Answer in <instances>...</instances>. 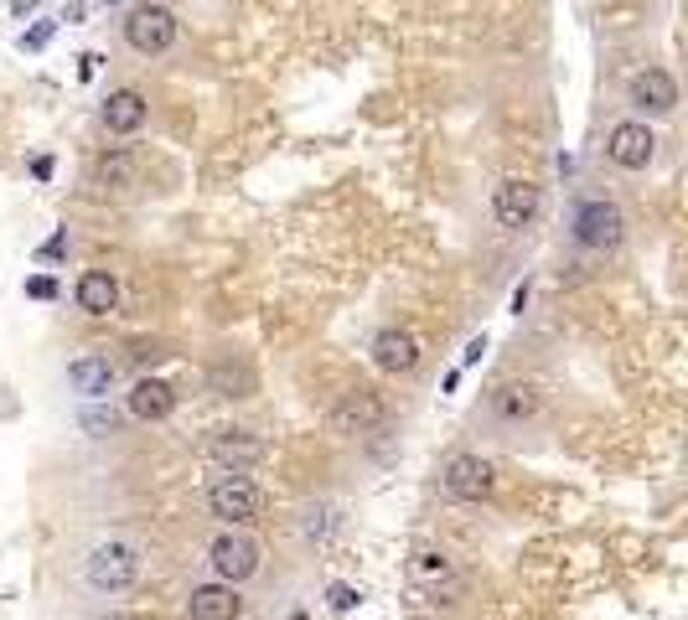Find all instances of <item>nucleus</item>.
Here are the masks:
<instances>
[{
  "instance_id": "nucleus-19",
  "label": "nucleus",
  "mask_w": 688,
  "mask_h": 620,
  "mask_svg": "<svg viewBox=\"0 0 688 620\" xmlns=\"http://www.w3.org/2000/svg\"><path fill=\"white\" fill-rule=\"evenodd\" d=\"M135 155L130 150H104L99 155V161H94V186H99V192H130V186H135Z\"/></svg>"
},
{
  "instance_id": "nucleus-14",
  "label": "nucleus",
  "mask_w": 688,
  "mask_h": 620,
  "mask_svg": "<svg viewBox=\"0 0 688 620\" xmlns=\"http://www.w3.org/2000/svg\"><path fill=\"white\" fill-rule=\"evenodd\" d=\"M145 119H151V104H145L140 88H114L104 99V130L109 135H135V130H145Z\"/></svg>"
},
{
  "instance_id": "nucleus-18",
  "label": "nucleus",
  "mask_w": 688,
  "mask_h": 620,
  "mask_svg": "<svg viewBox=\"0 0 688 620\" xmlns=\"http://www.w3.org/2000/svg\"><path fill=\"white\" fill-rule=\"evenodd\" d=\"M68 383H73V393H83V398H104V393L114 388V362L99 357V352H88V357L68 362Z\"/></svg>"
},
{
  "instance_id": "nucleus-3",
  "label": "nucleus",
  "mask_w": 688,
  "mask_h": 620,
  "mask_svg": "<svg viewBox=\"0 0 688 620\" xmlns=\"http://www.w3.org/2000/svg\"><path fill=\"white\" fill-rule=\"evenodd\" d=\"M207 507H213V517L228 522V527H249L264 512V491L244 471H223L213 486H207Z\"/></svg>"
},
{
  "instance_id": "nucleus-21",
  "label": "nucleus",
  "mask_w": 688,
  "mask_h": 620,
  "mask_svg": "<svg viewBox=\"0 0 688 620\" xmlns=\"http://www.w3.org/2000/svg\"><path fill=\"white\" fill-rule=\"evenodd\" d=\"M409 574L420 579V584H440L445 574H451V558H445L440 548H414V558H409Z\"/></svg>"
},
{
  "instance_id": "nucleus-1",
  "label": "nucleus",
  "mask_w": 688,
  "mask_h": 620,
  "mask_svg": "<svg viewBox=\"0 0 688 620\" xmlns=\"http://www.w3.org/2000/svg\"><path fill=\"white\" fill-rule=\"evenodd\" d=\"M575 243L590 248V254H616L626 243V212L611 202V197H590L575 207V223H570Z\"/></svg>"
},
{
  "instance_id": "nucleus-7",
  "label": "nucleus",
  "mask_w": 688,
  "mask_h": 620,
  "mask_svg": "<svg viewBox=\"0 0 688 620\" xmlns=\"http://www.w3.org/2000/svg\"><path fill=\"white\" fill-rule=\"evenodd\" d=\"M440 496L445 502H487L492 496V465L482 455H451L440 465Z\"/></svg>"
},
{
  "instance_id": "nucleus-13",
  "label": "nucleus",
  "mask_w": 688,
  "mask_h": 620,
  "mask_svg": "<svg viewBox=\"0 0 688 620\" xmlns=\"http://www.w3.org/2000/svg\"><path fill=\"white\" fill-rule=\"evenodd\" d=\"M420 341H414V331H404V326H383L378 336H373V362L383 367V372H414L420 367Z\"/></svg>"
},
{
  "instance_id": "nucleus-15",
  "label": "nucleus",
  "mask_w": 688,
  "mask_h": 620,
  "mask_svg": "<svg viewBox=\"0 0 688 620\" xmlns=\"http://www.w3.org/2000/svg\"><path fill=\"white\" fill-rule=\"evenodd\" d=\"M125 409H130V419H140V424H161V419H171V409H176V393H171V383H161V378H140V383L125 393Z\"/></svg>"
},
{
  "instance_id": "nucleus-9",
  "label": "nucleus",
  "mask_w": 688,
  "mask_h": 620,
  "mask_svg": "<svg viewBox=\"0 0 688 620\" xmlns=\"http://www.w3.org/2000/svg\"><path fill=\"white\" fill-rule=\"evenodd\" d=\"M207 564H213V574L223 584H244V579L259 574V543L244 538L238 527H228V533H218L213 548H207Z\"/></svg>"
},
{
  "instance_id": "nucleus-22",
  "label": "nucleus",
  "mask_w": 688,
  "mask_h": 620,
  "mask_svg": "<svg viewBox=\"0 0 688 620\" xmlns=\"http://www.w3.org/2000/svg\"><path fill=\"white\" fill-rule=\"evenodd\" d=\"M295 620H306V615H295Z\"/></svg>"
},
{
  "instance_id": "nucleus-5",
  "label": "nucleus",
  "mask_w": 688,
  "mask_h": 620,
  "mask_svg": "<svg viewBox=\"0 0 688 620\" xmlns=\"http://www.w3.org/2000/svg\"><path fill=\"white\" fill-rule=\"evenodd\" d=\"M383 419H388V409H383V398H378L373 388H347V393L332 403V414H326V424H332L337 440H357V434H373Z\"/></svg>"
},
{
  "instance_id": "nucleus-12",
  "label": "nucleus",
  "mask_w": 688,
  "mask_h": 620,
  "mask_svg": "<svg viewBox=\"0 0 688 620\" xmlns=\"http://www.w3.org/2000/svg\"><path fill=\"white\" fill-rule=\"evenodd\" d=\"M244 600H238V584H197L187 595V620H238Z\"/></svg>"
},
{
  "instance_id": "nucleus-20",
  "label": "nucleus",
  "mask_w": 688,
  "mask_h": 620,
  "mask_svg": "<svg viewBox=\"0 0 688 620\" xmlns=\"http://www.w3.org/2000/svg\"><path fill=\"white\" fill-rule=\"evenodd\" d=\"M207 388L223 393V398H249L254 393V367L238 362V357H218L207 367Z\"/></svg>"
},
{
  "instance_id": "nucleus-6",
  "label": "nucleus",
  "mask_w": 688,
  "mask_h": 620,
  "mask_svg": "<svg viewBox=\"0 0 688 620\" xmlns=\"http://www.w3.org/2000/svg\"><path fill=\"white\" fill-rule=\"evenodd\" d=\"M140 579V553L130 543H99L88 553V584L99 589V595H119V589H130Z\"/></svg>"
},
{
  "instance_id": "nucleus-2",
  "label": "nucleus",
  "mask_w": 688,
  "mask_h": 620,
  "mask_svg": "<svg viewBox=\"0 0 688 620\" xmlns=\"http://www.w3.org/2000/svg\"><path fill=\"white\" fill-rule=\"evenodd\" d=\"M176 37H182V21H176L171 6H156V0H145V6H135V11L125 16V47L140 52V57L171 52Z\"/></svg>"
},
{
  "instance_id": "nucleus-17",
  "label": "nucleus",
  "mask_w": 688,
  "mask_h": 620,
  "mask_svg": "<svg viewBox=\"0 0 688 620\" xmlns=\"http://www.w3.org/2000/svg\"><path fill=\"white\" fill-rule=\"evenodd\" d=\"M538 409H544V393H538L533 383H507L492 398V414L502 424H528V419H538Z\"/></svg>"
},
{
  "instance_id": "nucleus-4",
  "label": "nucleus",
  "mask_w": 688,
  "mask_h": 620,
  "mask_svg": "<svg viewBox=\"0 0 688 620\" xmlns=\"http://www.w3.org/2000/svg\"><path fill=\"white\" fill-rule=\"evenodd\" d=\"M538 212H544V186H538V181H528V176L497 181V192H492V217H497V228L518 233V228L533 223Z\"/></svg>"
},
{
  "instance_id": "nucleus-11",
  "label": "nucleus",
  "mask_w": 688,
  "mask_h": 620,
  "mask_svg": "<svg viewBox=\"0 0 688 620\" xmlns=\"http://www.w3.org/2000/svg\"><path fill=\"white\" fill-rule=\"evenodd\" d=\"M207 455H213L223 471H249V465L264 460V440L249 429H218L213 440H207Z\"/></svg>"
},
{
  "instance_id": "nucleus-10",
  "label": "nucleus",
  "mask_w": 688,
  "mask_h": 620,
  "mask_svg": "<svg viewBox=\"0 0 688 620\" xmlns=\"http://www.w3.org/2000/svg\"><path fill=\"white\" fill-rule=\"evenodd\" d=\"M626 104H632L637 114L647 119H668L678 109V83L668 68H642L632 73V83H626Z\"/></svg>"
},
{
  "instance_id": "nucleus-16",
  "label": "nucleus",
  "mask_w": 688,
  "mask_h": 620,
  "mask_svg": "<svg viewBox=\"0 0 688 620\" xmlns=\"http://www.w3.org/2000/svg\"><path fill=\"white\" fill-rule=\"evenodd\" d=\"M73 300H78L83 316H109V310L119 305V279H114L109 269H83Z\"/></svg>"
},
{
  "instance_id": "nucleus-8",
  "label": "nucleus",
  "mask_w": 688,
  "mask_h": 620,
  "mask_svg": "<svg viewBox=\"0 0 688 620\" xmlns=\"http://www.w3.org/2000/svg\"><path fill=\"white\" fill-rule=\"evenodd\" d=\"M606 161L621 171H647L657 161V135L647 130V119H621L606 135Z\"/></svg>"
}]
</instances>
